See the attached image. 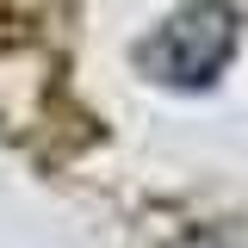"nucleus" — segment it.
<instances>
[{
    "label": "nucleus",
    "mask_w": 248,
    "mask_h": 248,
    "mask_svg": "<svg viewBox=\"0 0 248 248\" xmlns=\"http://www.w3.org/2000/svg\"><path fill=\"white\" fill-rule=\"evenodd\" d=\"M236 50V13L223 0H186L180 13L149 37V68L174 87H205Z\"/></svg>",
    "instance_id": "1"
},
{
    "label": "nucleus",
    "mask_w": 248,
    "mask_h": 248,
    "mask_svg": "<svg viewBox=\"0 0 248 248\" xmlns=\"http://www.w3.org/2000/svg\"><path fill=\"white\" fill-rule=\"evenodd\" d=\"M186 248H236V242H186Z\"/></svg>",
    "instance_id": "2"
}]
</instances>
